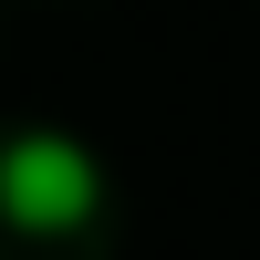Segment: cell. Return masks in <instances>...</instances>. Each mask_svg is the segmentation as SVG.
I'll list each match as a JSON object with an SVG mask.
<instances>
[{
  "mask_svg": "<svg viewBox=\"0 0 260 260\" xmlns=\"http://www.w3.org/2000/svg\"><path fill=\"white\" fill-rule=\"evenodd\" d=\"M104 198L94 156H83L73 136H52V125H31V136L0 146V208H11L21 229H83Z\"/></svg>",
  "mask_w": 260,
  "mask_h": 260,
  "instance_id": "1",
  "label": "cell"
}]
</instances>
